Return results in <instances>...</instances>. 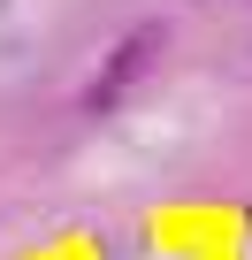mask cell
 I'll use <instances>...</instances> for the list:
<instances>
[{
    "mask_svg": "<svg viewBox=\"0 0 252 260\" xmlns=\"http://www.w3.org/2000/svg\"><path fill=\"white\" fill-rule=\"evenodd\" d=\"M0 8H8V0H0Z\"/></svg>",
    "mask_w": 252,
    "mask_h": 260,
    "instance_id": "cell-2",
    "label": "cell"
},
{
    "mask_svg": "<svg viewBox=\"0 0 252 260\" xmlns=\"http://www.w3.org/2000/svg\"><path fill=\"white\" fill-rule=\"evenodd\" d=\"M161 39H168L161 23H138L130 39H122V46H115V54L99 61V77H92V92H84V107H92V115H107V107H122V100H130V84H138V77L153 69V54H161Z\"/></svg>",
    "mask_w": 252,
    "mask_h": 260,
    "instance_id": "cell-1",
    "label": "cell"
}]
</instances>
